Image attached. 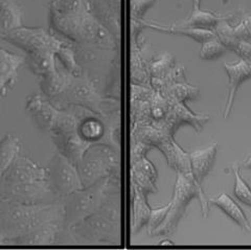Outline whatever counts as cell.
<instances>
[{"label":"cell","mask_w":251,"mask_h":250,"mask_svg":"<svg viewBox=\"0 0 251 250\" xmlns=\"http://www.w3.org/2000/svg\"><path fill=\"white\" fill-rule=\"evenodd\" d=\"M0 199L22 204L57 201L49 183L47 168L23 153L0 177Z\"/></svg>","instance_id":"6da1fadb"},{"label":"cell","mask_w":251,"mask_h":250,"mask_svg":"<svg viewBox=\"0 0 251 250\" xmlns=\"http://www.w3.org/2000/svg\"><path fill=\"white\" fill-rule=\"evenodd\" d=\"M74 244H119L121 242V199L120 191L113 193L96 213L63 228L58 243Z\"/></svg>","instance_id":"7a4b0ae2"},{"label":"cell","mask_w":251,"mask_h":250,"mask_svg":"<svg viewBox=\"0 0 251 250\" xmlns=\"http://www.w3.org/2000/svg\"><path fill=\"white\" fill-rule=\"evenodd\" d=\"M64 205L57 200L39 204H22L0 199V229L5 244L38 226L50 222H63Z\"/></svg>","instance_id":"3957f363"},{"label":"cell","mask_w":251,"mask_h":250,"mask_svg":"<svg viewBox=\"0 0 251 250\" xmlns=\"http://www.w3.org/2000/svg\"><path fill=\"white\" fill-rule=\"evenodd\" d=\"M2 40L25 51V63L34 75L42 77L57 69L56 54L63 41L46 29L25 25L12 30Z\"/></svg>","instance_id":"277c9868"},{"label":"cell","mask_w":251,"mask_h":250,"mask_svg":"<svg viewBox=\"0 0 251 250\" xmlns=\"http://www.w3.org/2000/svg\"><path fill=\"white\" fill-rule=\"evenodd\" d=\"M50 23L60 35L75 44L111 49L115 45L113 37L104 25L85 9L70 14H61L50 9Z\"/></svg>","instance_id":"5b68a950"},{"label":"cell","mask_w":251,"mask_h":250,"mask_svg":"<svg viewBox=\"0 0 251 250\" xmlns=\"http://www.w3.org/2000/svg\"><path fill=\"white\" fill-rule=\"evenodd\" d=\"M117 186H120V183H117L115 174L100 179L91 185L84 186L62 200L64 205L63 228L68 229L96 213L113 193L117 192Z\"/></svg>","instance_id":"8992f818"},{"label":"cell","mask_w":251,"mask_h":250,"mask_svg":"<svg viewBox=\"0 0 251 250\" xmlns=\"http://www.w3.org/2000/svg\"><path fill=\"white\" fill-rule=\"evenodd\" d=\"M196 197L201 202L203 216L206 217L209 210V202L202 187L196 184L193 178L177 173V180L174 186L172 201L170 202L169 212L164 221L158 228L154 230L151 236H168L174 232L179 222L181 221L187 205L190 204L191 200Z\"/></svg>","instance_id":"52a82bcc"},{"label":"cell","mask_w":251,"mask_h":250,"mask_svg":"<svg viewBox=\"0 0 251 250\" xmlns=\"http://www.w3.org/2000/svg\"><path fill=\"white\" fill-rule=\"evenodd\" d=\"M113 147L107 144H93L84 153L78 165L83 186H88L100 179L110 177L120 170V156Z\"/></svg>","instance_id":"ba28073f"},{"label":"cell","mask_w":251,"mask_h":250,"mask_svg":"<svg viewBox=\"0 0 251 250\" xmlns=\"http://www.w3.org/2000/svg\"><path fill=\"white\" fill-rule=\"evenodd\" d=\"M68 108L62 110L56 128L51 132V138L57 150L74 165L78 167L86 150L91 146L86 143L77 131L80 120V108Z\"/></svg>","instance_id":"9c48e42d"},{"label":"cell","mask_w":251,"mask_h":250,"mask_svg":"<svg viewBox=\"0 0 251 250\" xmlns=\"http://www.w3.org/2000/svg\"><path fill=\"white\" fill-rule=\"evenodd\" d=\"M47 174L50 190L57 200H64L84 187L77 167L59 152L53 155Z\"/></svg>","instance_id":"30bf717a"},{"label":"cell","mask_w":251,"mask_h":250,"mask_svg":"<svg viewBox=\"0 0 251 250\" xmlns=\"http://www.w3.org/2000/svg\"><path fill=\"white\" fill-rule=\"evenodd\" d=\"M25 109L37 128L45 133H51L56 128L62 112L49 99L39 93L27 98Z\"/></svg>","instance_id":"8fae6325"},{"label":"cell","mask_w":251,"mask_h":250,"mask_svg":"<svg viewBox=\"0 0 251 250\" xmlns=\"http://www.w3.org/2000/svg\"><path fill=\"white\" fill-rule=\"evenodd\" d=\"M223 67L228 75V93L223 110V117L227 119L231 113L235 93L241 84L251 77V61L240 60L237 63H223Z\"/></svg>","instance_id":"7c38bea8"},{"label":"cell","mask_w":251,"mask_h":250,"mask_svg":"<svg viewBox=\"0 0 251 250\" xmlns=\"http://www.w3.org/2000/svg\"><path fill=\"white\" fill-rule=\"evenodd\" d=\"M25 57L11 52L0 45V98L7 95L17 81Z\"/></svg>","instance_id":"4fadbf2b"},{"label":"cell","mask_w":251,"mask_h":250,"mask_svg":"<svg viewBox=\"0 0 251 250\" xmlns=\"http://www.w3.org/2000/svg\"><path fill=\"white\" fill-rule=\"evenodd\" d=\"M63 222H50L22 234L10 242V245H52L58 243Z\"/></svg>","instance_id":"5bb4252c"},{"label":"cell","mask_w":251,"mask_h":250,"mask_svg":"<svg viewBox=\"0 0 251 250\" xmlns=\"http://www.w3.org/2000/svg\"><path fill=\"white\" fill-rule=\"evenodd\" d=\"M218 153V144L214 143L210 146L200 150L188 153L191 161L193 178L198 186L202 187V182L206 178L214 167L216 156Z\"/></svg>","instance_id":"9a60e30c"},{"label":"cell","mask_w":251,"mask_h":250,"mask_svg":"<svg viewBox=\"0 0 251 250\" xmlns=\"http://www.w3.org/2000/svg\"><path fill=\"white\" fill-rule=\"evenodd\" d=\"M157 172L152 162L146 156L136 161L131 162V184L136 186L145 195L156 192Z\"/></svg>","instance_id":"2e32d148"},{"label":"cell","mask_w":251,"mask_h":250,"mask_svg":"<svg viewBox=\"0 0 251 250\" xmlns=\"http://www.w3.org/2000/svg\"><path fill=\"white\" fill-rule=\"evenodd\" d=\"M139 22L144 26L151 27L153 29L158 30V32L173 34V35L186 36L199 43H203V42L209 40V39L216 38L214 30H210V29L192 27V26H186V25H161V23L145 22L141 20H139Z\"/></svg>","instance_id":"e0dca14e"},{"label":"cell","mask_w":251,"mask_h":250,"mask_svg":"<svg viewBox=\"0 0 251 250\" xmlns=\"http://www.w3.org/2000/svg\"><path fill=\"white\" fill-rule=\"evenodd\" d=\"M23 9L14 0H0V39L12 30L25 26Z\"/></svg>","instance_id":"ac0fdd59"},{"label":"cell","mask_w":251,"mask_h":250,"mask_svg":"<svg viewBox=\"0 0 251 250\" xmlns=\"http://www.w3.org/2000/svg\"><path fill=\"white\" fill-rule=\"evenodd\" d=\"M73 79V75L66 70L61 72L58 68L54 72L41 77L40 89L42 95L50 101L60 98Z\"/></svg>","instance_id":"d6986e66"},{"label":"cell","mask_w":251,"mask_h":250,"mask_svg":"<svg viewBox=\"0 0 251 250\" xmlns=\"http://www.w3.org/2000/svg\"><path fill=\"white\" fill-rule=\"evenodd\" d=\"M208 202L209 204L215 205L221 209L227 217L230 218L234 223H237L242 229H244L246 231L251 230V224L248 220L247 216L243 212L241 206L229 196L228 194L221 193L219 196L208 199Z\"/></svg>","instance_id":"ffe728a7"},{"label":"cell","mask_w":251,"mask_h":250,"mask_svg":"<svg viewBox=\"0 0 251 250\" xmlns=\"http://www.w3.org/2000/svg\"><path fill=\"white\" fill-rule=\"evenodd\" d=\"M132 232H138L147 225L151 215V207L147 202V195L132 185Z\"/></svg>","instance_id":"44dd1931"},{"label":"cell","mask_w":251,"mask_h":250,"mask_svg":"<svg viewBox=\"0 0 251 250\" xmlns=\"http://www.w3.org/2000/svg\"><path fill=\"white\" fill-rule=\"evenodd\" d=\"M20 153H22V143L17 135L10 133L0 139V177Z\"/></svg>","instance_id":"7402d4cb"},{"label":"cell","mask_w":251,"mask_h":250,"mask_svg":"<svg viewBox=\"0 0 251 250\" xmlns=\"http://www.w3.org/2000/svg\"><path fill=\"white\" fill-rule=\"evenodd\" d=\"M224 19H227V18L221 17L220 15H216L208 11H203L200 9V5L194 4V9L191 16L187 19H185L183 22L180 23V25L214 30L215 27L219 25V22Z\"/></svg>","instance_id":"603a6c76"},{"label":"cell","mask_w":251,"mask_h":250,"mask_svg":"<svg viewBox=\"0 0 251 250\" xmlns=\"http://www.w3.org/2000/svg\"><path fill=\"white\" fill-rule=\"evenodd\" d=\"M56 59L59 60V62L62 64V66L64 67L66 72L73 76L84 75L83 69L78 65L76 61L75 49L70 43H66L63 41L60 50L56 54Z\"/></svg>","instance_id":"cb8c5ba5"},{"label":"cell","mask_w":251,"mask_h":250,"mask_svg":"<svg viewBox=\"0 0 251 250\" xmlns=\"http://www.w3.org/2000/svg\"><path fill=\"white\" fill-rule=\"evenodd\" d=\"M170 100L174 103L184 104L186 100H195L199 95V89L195 86L183 83H174L166 88Z\"/></svg>","instance_id":"d4e9b609"},{"label":"cell","mask_w":251,"mask_h":250,"mask_svg":"<svg viewBox=\"0 0 251 250\" xmlns=\"http://www.w3.org/2000/svg\"><path fill=\"white\" fill-rule=\"evenodd\" d=\"M234 174V189H233V195L241 203L245 204L249 208H251V187L249 184L245 181V179L241 176L240 173V167L238 165L234 166L233 169Z\"/></svg>","instance_id":"484cf974"},{"label":"cell","mask_w":251,"mask_h":250,"mask_svg":"<svg viewBox=\"0 0 251 250\" xmlns=\"http://www.w3.org/2000/svg\"><path fill=\"white\" fill-rule=\"evenodd\" d=\"M214 33L218 40L221 41L229 50H233L240 41V39L234 35L233 28L227 22V19L219 22V25L214 29Z\"/></svg>","instance_id":"4316f807"},{"label":"cell","mask_w":251,"mask_h":250,"mask_svg":"<svg viewBox=\"0 0 251 250\" xmlns=\"http://www.w3.org/2000/svg\"><path fill=\"white\" fill-rule=\"evenodd\" d=\"M228 50H229L221 41H219L217 38H213L202 43L200 58L203 60H216L222 57Z\"/></svg>","instance_id":"83f0119b"},{"label":"cell","mask_w":251,"mask_h":250,"mask_svg":"<svg viewBox=\"0 0 251 250\" xmlns=\"http://www.w3.org/2000/svg\"><path fill=\"white\" fill-rule=\"evenodd\" d=\"M169 208H170V202L168 204L163 205L159 208L151 209L150 218H149V221L146 225L149 234H152L154 230H156L161 225V223L164 221V219H166V216L169 212Z\"/></svg>","instance_id":"f1b7e54d"},{"label":"cell","mask_w":251,"mask_h":250,"mask_svg":"<svg viewBox=\"0 0 251 250\" xmlns=\"http://www.w3.org/2000/svg\"><path fill=\"white\" fill-rule=\"evenodd\" d=\"M233 33L240 40L251 42V15L243 16L235 26H232Z\"/></svg>","instance_id":"f546056e"},{"label":"cell","mask_w":251,"mask_h":250,"mask_svg":"<svg viewBox=\"0 0 251 250\" xmlns=\"http://www.w3.org/2000/svg\"><path fill=\"white\" fill-rule=\"evenodd\" d=\"M156 0H133L132 2V13L133 16L136 19H139L144 14L149 10V7L152 6V4Z\"/></svg>","instance_id":"4dcf8cb0"},{"label":"cell","mask_w":251,"mask_h":250,"mask_svg":"<svg viewBox=\"0 0 251 250\" xmlns=\"http://www.w3.org/2000/svg\"><path fill=\"white\" fill-rule=\"evenodd\" d=\"M233 51L237 52L242 60L251 61V42L240 40L237 46L233 49Z\"/></svg>","instance_id":"1f68e13d"},{"label":"cell","mask_w":251,"mask_h":250,"mask_svg":"<svg viewBox=\"0 0 251 250\" xmlns=\"http://www.w3.org/2000/svg\"><path fill=\"white\" fill-rule=\"evenodd\" d=\"M243 167L246 168V169L251 170V154L245 159V161L243 162Z\"/></svg>","instance_id":"d6a6232c"},{"label":"cell","mask_w":251,"mask_h":250,"mask_svg":"<svg viewBox=\"0 0 251 250\" xmlns=\"http://www.w3.org/2000/svg\"><path fill=\"white\" fill-rule=\"evenodd\" d=\"M5 242H6V238L3 234V232L1 231V229H0V245L5 244Z\"/></svg>","instance_id":"836d02e7"},{"label":"cell","mask_w":251,"mask_h":250,"mask_svg":"<svg viewBox=\"0 0 251 250\" xmlns=\"http://www.w3.org/2000/svg\"><path fill=\"white\" fill-rule=\"evenodd\" d=\"M194 1V4H198V5H200V0H193Z\"/></svg>","instance_id":"e575fe53"}]
</instances>
